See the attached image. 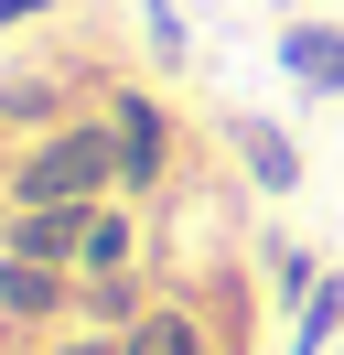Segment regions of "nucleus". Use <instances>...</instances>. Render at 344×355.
Wrapping results in <instances>:
<instances>
[{
    "label": "nucleus",
    "instance_id": "obj_9",
    "mask_svg": "<svg viewBox=\"0 0 344 355\" xmlns=\"http://www.w3.org/2000/svg\"><path fill=\"white\" fill-rule=\"evenodd\" d=\"M108 269H140V226H129L119 205H97V216H86V259H76V280H108Z\"/></svg>",
    "mask_w": 344,
    "mask_h": 355
},
{
    "label": "nucleus",
    "instance_id": "obj_12",
    "mask_svg": "<svg viewBox=\"0 0 344 355\" xmlns=\"http://www.w3.org/2000/svg\"><path fill=\"white\" fill-rule=\"evenodd\" d=\"M33 11H43V0H0V33H11V22H33Z\"/></svg>",
    "mask_w": 344,
    "mask_h": 355
},
{
    "label": "nucleus",
    "instance_id": "obj_2",
    "mask_svg": "<svg viewBox=\"0 0 344 355\" xmlns=\"http://www.w3.org/2000/svg\"><path fill=\"white\" fill-rule=\"evenodd\" d=\"M86 216H97V205H11V216H0V259L76 269L86 259Z\"/></svg>",
    "mask_w": 344,
    "mask_h": 355
},
{
    "label": "nucleus",
    "instance_id": "obj_11",
    "mask_svg": "<svg viewBox=\"0 0 344 355\" xmlns=\"http://www.w3.org/2000/svg\"><path fill=\"white\" fill-rule=\"evenodd\" d=\"M344 345V269H322V291L291 312V355H334Z\"/></svg>",
    "mask_w": 344,
    "mask_h": 355
},
{
    "label": "nucleus",
    "instance_id": "obj_6",
    "mask_svg": "<svg viewBox=\"0 0 344 355\" xmlns=\"http://www.w3.org/2000/svg\"><path fill=\"white\" fill-rule=\"evenodd\" d=\"M280 65H291L312 97H344V22H291L280 33Z\"/></svg>",
    "mask_w": 344,
    "mask_h": 355
},
{
    "label": "nucleus",
    "instance_id": "obj_3",
    "mask_svg": "<svg viewBox=\"0 0 344 355\" xmlns=\"http://www.w3.org/2000/svg\"><path fill=\"white\" fill-rule=\"evenodd\" d=\"M108 130H119V194H150L162 183V151H172V130H162V97H108Z\"/></svg>",
    "mask_w": 344,
    "mask_h": 355
},
{
    "label": "nucleus",
    "instance_id": "obj_7",
    "mask_svg": "<svg viewBox=\"0 0 344 355\" xmlns=\"http://www.w3.org/2000/svg\"><path fill=\"white\" fill-rule=\"evenodd\" d=\"M237 162L258 173V194H301V151H291V130H269V119L237 130Z\"/></svg>",
    "mask_w": 344,
    "mask_h": 355
},
{
    "label": "nucleus",
    "instance_id": "obj_5",
    "mask_svg": "<svg viewBox=\"0 0 344 355\" xmlns=\"http://www.w3.org/2000/svg\"><path fill=\"white\" fill-rule=\"evenodd\" d=\"M64 312H76V269L0 259V323H64Z\"/></svg>",
    "mask_w": 344,
    "mask_h": 355
},
{
    "label": "nucleus",
    "instance_id": "obj_8",
    "mask_svg": "<svg viewBox=\"0 0 344 355\" xmlns=\"http://www.w3.org/2000/svg\"><path fill=\"white\" fill-rule=\"evenodd\" d=\"M119 355H215V334H205V312H183V302H162L140 334H119Z\"/></svg>",
    "mask_w": 344,
    "mask_h": 355
},
{
    "label": "nucleus",
    "instance_id": "obj_1",
    "mask_svg": "<svg viewBox=\"0 0 344 355\" xmlns=\"http://www.w3.org/2000/svg\"><path fill=\"white\" fill-rule=\"evenodd\" d=\"M108 194H119V130H108V119L43 130L33 151L11 162V183H0V205H108Z\"/></svg>",
    "mask_w": 344,
    "mask_h": 355
},
{
    "label": "nucleus",
    "instance_id": "obj_4",
    "mask_svg": "<svg viewBox=\"0 0 344 355\" xmlns=\"http://www.w3.org/2000/svg\"><path fill=\"white\" fill-rule=\"evenodd\" d=\"M150 312H162V302H150V280H140V269H108V280H76V323L97 334V345H119V334H140Z\"/></svg>",
    "mask_w": 344,
    "mask_h": 355
},
{
    "label": "nucleus",
    "instance_id": "obj_10",
    "mask_svg": "<svg viewBox=\"0 0 344 355\" xmlns=\"http://www.w3.org/2000/svg\"><path fill=\"white\" fill-rule=\"evenodd\" d=\"M258 269H269V302H291V312L322 291V259H312L301 237H258Z\"/></svg>",
    "mask_w": 344,
    "mask_h": 355
}]
</instances>
